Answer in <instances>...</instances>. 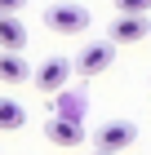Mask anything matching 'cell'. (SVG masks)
I'll return each instance as SVG.
<instances>
[{
	"label": "cell",
	"instance_id": "10",
	"mask_svg": "<svg viewBox=\"0 0 151 155\" xmlns=\"http://www.w3.org/2000/svg\"><path fill=\"white\" fill-rule=\"evenodd\" d=\"M111 5H116L120 13H147L151 18V0H111Z\"/></svg>",
	"mask_w": 151,
	"mask_h": 155
},
{
	"label": "cell",
	"instance_id": "4",
	"mask_svg": "<svg viewBox=\"0 0 151 155\" xmlns=\"http://www.w3.org/2000/svg\"><path fill=\"white\" fill-rule=\"evenodd\" d=\"M31 80L45 89V93H62L67 89V80H71V62L67 58H49V62H40L31 71Z\"/></svg>",
	"mask_w": 151,
	"mask_h": 155
},
{
	"label": "cell",
	"instance_id": "9",
	"mask_svg": "<svg viewBox=\"0 0 151 155\" xmlns=\"http://www.w3.org/2000/svg\"><path fill=\"white\" fill-rule=\"evenodd\" d=\"M22 124H27L22 102H13V97H0V129H5V133H13V129H22Z\"/></svg>",
	"mask_w": 151,
	"mask_h": 155
},
{
	"label": "cell",
	"instance_id": "13",
	"mask_svg": "<svg viewBox=\"0 0 151 155\" xmlns=\"http://www.w3.org/2000/svg\"><path fill=\"white\" fill-rule=\"evenodd\" d=\"M147 36H151V18H147Z\"/></svg>",
	"mask_w": 151,
	"mask_h": 155
},
{
	"label": "cell",
	"instance_id": "3",
	"mask_svg": "<svg viewBox=\"0 0 151 155\" xmlns=\"http://www.w3.org/2000/svg\"><path fill=\"white\" fill-rule=\"evenodd\" d=\"M93 137H98V151H116L120 155V151H129V146L138 142V129L125 124V120H111V124H102Z\"/></svg>",
	"mask_w": 151,
	"mask_h": 155
},
{
	"label": "cell",
	"instance_id": "8",
	"mask_svg": "<svg viewBox=\"0 0 151 155\" xmlns=\"http://www.w3.org/2000/svg\"><path fill=\"white\" fill-rule=\"evenodd\" d=\"M31 80V67H27L22 53H9L0 49V84H27Z\"/></svg>",
	"mask_w": 151,
	"mask_h": 155
},
{
	"label": "cell",
	"instance_id": "7",
	"mask_svg": "<svg viewBox=\"0 0 151 155\" xmlns=\"http://www.w3.org/2000/svg\"><path fill=\"white\" fill-rule=\"evenodd\" d=\"M0 49H9V53L27 49V27L18 22V13H0Z\"/></svg>",
	"mask_w": 151,
	"mask_h": 155
},
{
	"label": "cell",
	"instance_id": "12",
	"mask_svg": "<svg viewBox=\"0 0 151 155\" xmlns=\"http://www.w3.org/2000/svg\"><path fill=\"white\" fill-rule=\"evenodd\" d=\"M93 155H116V151H93Z\"/></svg>",
	"mask_w": 151,
	"mask_h": 155
},
{
	"label": "cell",
	"instance_id": "11",
	"mask_svg": "<svg viewBox=\"0 0 151 155\" xmlns=\"http://www.w3.org/2000/svg\"><path fill=\"white\" fill-rule=\"evenodd\" d=\"M27 0H0V13H22Z\"/></svg>",
	"mask_w": 151,
	"mask_h": 155
},
{
	"label": "cell",
	"instance_id": "2",
	"mask_svg": "<svg viewBox=\"0 0 151 155\" xmlns=\"http://www.w3.org/2000/svg\"><path fill=\"white\" fill-rule=\"evenodd\" d=\"M111 40H98V45H89V49H80V58L71 62V71H80L84 80H93V75H102V71H111V58H116V53H111Z\"/></svg>",
	"mask_w": 151,
	"mask_h": 155
},
{
	"label": "cell",
	"instance_id": "6",
	"mask_svg": "<svg viewBox=\"0 0 151 155\" xmlns=\"http://www.w3.org/2000/svg\"><path fill=\"white\" fill-rule=\"evenodd\" d=\"M45 137H49L53 146H80V142H84V129H80L76 115H53V120L45 124Z\"/></svg>",
	"mask_w": 151,
	"mask_h": 155
},
{
	"label": "cell",
	"instance_id": "5",
	"mask_svg": "<svg viewBox=\"0 0 151 155\" xmlns=\"http://www.w3.org/2000/svg\"><path fill=\"white\" fill-rule=\"evenodd\" d=\"M142 36H147V13H120L111 18V31H107L111 45H138Z\"/></svg>",
	"mask_w": 151,
	"mask_h": 155
},
{
	"label": "cell",
	"instance_id": "1",
	"mask_svg": "<svg viewBox=\"0 0 151 155\" xmlns=\"http://www.w3.org/2000/svg\"><path fill=\"white\" fill-rule=\"evenodd\" d=\"M45 27L53 36H80L84 27H89V9L76 5V0H58V5L45 9Z\"/></svg>",
	"mask_w": 151,
	"mask_h": 155
}]
</instances>
